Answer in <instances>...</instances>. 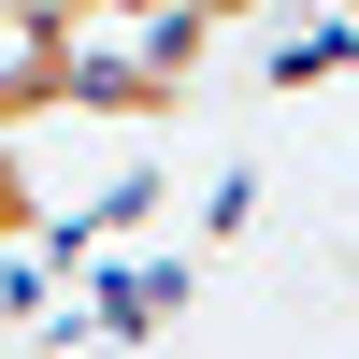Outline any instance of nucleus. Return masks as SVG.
<instances>
[{
  "instance_id": "f257e3e1",
  "label": "nucleus",
  "mask_w": 359,
  "mask_h": 359,
  "mask_svg": "<svg viewBox=\"0 0 359 359\" xmlns=\"http://www.w3.org/2000/svg\"><path fill=\"white\" fill-rule=\"evenodd\" d=\"M29 216H43V201H29V172H15V130H0V245H15Z\"/></svg>"
}]
</instances>
